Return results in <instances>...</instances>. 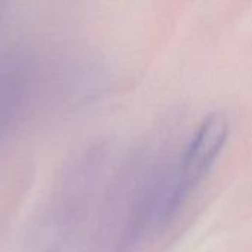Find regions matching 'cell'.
I'll list each match as a JSON object with an SVG mask.
<instances>
[{"label":"cell","instance_id":"6da1fadb","mask_svg":"<svg viewBox=\"0 0 252 252\" xmlns=\"http://www.w3.org/2000/svg\"><path fill=\"white\" fill-rule=\"evenodd\" d=\"M229 136V123L221 114L207 117L189 142L174 180L167 186V193L176 210L185 202L190 190L207 176Z\"/></svg>","mask_w":252,"mask_h":252},{"label":"cell","instance_id":"7a4b0ae2","mask_svg":"<svg viewBox=\"0 0 252 252\" xmlns=\"http://www.w3.org/2000/svg\"><path fill=\"white\" fill-rule=\"evenodd\" d=\"M24 84L25 77L19 65L15 62L0 65V134L16 112L24 92Z\"/></svg>","mask_w":252,"mask_h":252}]
</instances>
